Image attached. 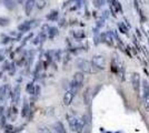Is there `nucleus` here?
Listing matches in <instances>:
<instances>
[{"instance_id":"24","label":"nucleus","mask_w":149,"mask_h":133,"mask_svg":"<svg viewBox=\"0 0 149 133\" xmlns=\"http://www.w3.org/2000/svg\"><path fill=\"white\" fill-rule=\"evenodd\" d=\"M41 133H49V132H41Z\"/></svg>"},{"instance_id":"13","label":"nucleus","mask_w":149,"mask_h":133,"mask_svg":"<svg viewBox=\"0 0 149 133\" xmlns=\"http://www.w3.org/2000/svg\"><path fill=\"white\" fill-rule=\"evenodd\" d=\"M143 99H146V98H147V95L149 94V84L146 80L143 82Z\"/></svg>"},{"instance_id":"7","label":"nucleus","mask_w":149,"mask_h":133,"mask_svg":"<svg viewBox=\"0 0 149 133\" xmlns=\"http://www.w3.org/2000/svg\"><path fill=\"white\" fill-rule=\"evenodd\" d=\"M74 95H76V93H74L71 89L68 88V90L66 91V93H65V95H63V104L67 105V107L70 105L71 102H72V100H74Z\"/></svg>"},{"instance_id":"8","label":"nucleus","mask_w":149,"mask_h":133,"mask_svg":"<svg viewBox=\"0 0 149 133\" xmlns=\"http://www.w3.org/2000/svg\"><path fill=\"white\" fill-rule=\"evenodd\" d=\"M10 94H11V91H10V88H9L8 84L1 87V89H0V98H1V101L6 100Z\"/></svg>"},{"instance_id":"5","label":"nucleus","mask_w":149,"mask_h":133,"mask_svg":"<svg viewBox=\"0 0 149 133\" xmlns=\"http://www.w3.org/2000/svg\"><path fill=\"white\" fill-rule=\"evenodd\" d=\"M140 74L138 72H134L131 74V84H132V88L136 92H139V89H140Z\"/></svg>"},{"instance_id":"10","label":"nucleus","mask_w":149,"mask_h":133,"mask_svg":"<svg viewBox=\"0 0 149 133\" xmlns=\"http://www.w3.org/2000/svg\"><path fill=\"white\" fill-rule=\"evenodd\" d=\"M19 91H20L19 85H17V87L11 91V99H13V101L15 104H17V102H18V100H19Z\"/></svg>"},{"instance_id":"21","label":"nucleus","mask_w":149,"mask_h":133,"mask_svg":"<svg viewBox=\"0 0 149 133\" xmlns=\"http://www.w3.org/2000/svg\"><path fill=\"white\" fill-rule=\"evenodd\" d=\"M50 31L51 32H49V34H50V37H52L55 33H57V31H56V28H50Z\"/></svg>"},{"instance_id":"14","label":"nucleus","mask_w":149,"mask_h":133,"mask_svg":"<svg viewBox=\"0 0 149 133\" xmlns=\"http://www.w3.org/2000/svg\"><path fill=\"white\" fill-rule=\"evenodd\" d=\"M105 41L107 42L108 44H113V36H112L111 32H107V33H105Z\"/></svg>"},{"instance_id":"9","label":"nucleus","mask_w":149,"mask_h":133,"mask_svg":"<svg viewBox=\"0 0 149 133\" xmlns=\"http://www.w3.org/2000/svg\"><path fill=\"white\" fill-rule=\"evenodd\" d=\"M36 5V0H27L25 3V12L27 16H29L32 11V9L35 8Z\"/></svg>"},{"instance_id":"3","label":"nucleus","mask_w":149,"mask_h":133,"mask_svg":"<svg viewBox=\"0 0 149 133\" xmlns=\"http://www.w3.org/2000/svg\"><path fill=\"white\" fill-rule=\"evenodd\" d=\"M93 64L97 70H105L106 68V59L102 54H96L91 60Z\"/></svg>"},{"instance_id":"4","label":"nucleus","mask_w":149,"mask_h":133,"mask_svg":"<svg viewBox=\"0 0 149 133\" xmlns=\"http://www.w3.org/2000/svg\"><path fill=\"white\" fill-rule=\"evenodd\" d=\"M67 121H68V124L70 129L74 131V132H78V127H79V118L76 116L72 113L67 114Z\"/></svg>"},{"instance_id":"6","label":"nucleus","mask_w":149,"mask_h":133,"mask_svg":"<svg viewBox=\"0 0 149 133\" xmlns=\"http://www.w3.org/2000/svg\"><path fill=\"white\" fill-rule=\"evenodd\" d=\"M37 25V21L36 20H31V21H25L24 23L18 25V30L20 31H29L30 29L35 28Z\"/></svg>"},{"instance_id":"17","label":"nucleus","mask_w":149,"mask_h":133,"mask_svg":"<svg viewBox=\"0 0 149 133\" xmlns=\"http://www.w3.org/2000/svg\"><path fill=\"white\" fill-rule=\"evenodd\" d=\"M58 17V11H56V10H54V11H51V13H50L49 16H48V19L50 20H55Z\"/></svg>"},{"instance_id":"1","label":"nucleus","mask_w":149,"mask_h":133,"mask_svg":"<svg viewBox=\"0 0 149 133\" xmlns=\"http://www.w3.org/2000/svg\"><path fill=\"white\" fill-rule=\"evenodd\" d=\"M77 65L78 68L81 70V72L84 73H97L99 70H97L95 68V65L93 64L91 61H88V60H85V59H79L77 61Z\"/></svg>"},{"instance_id":"11","label":"nucleus","mask_w":149,"mask_h":133,"mask_svg":"<svg viewBox=\"0 0 149 133\" xmlns=\"http://www.w3.org/2000/svg\"><path fill=\"white\" fill-rule=\"evenodd\" d=\"M3 3L9 10H13L17 6V0H3Z\"/></svg>"},{"instance_id":"23","label":"nucleus","mask_w":149,"mask_h":133,"mask_svg":"<svg viewBox=\"0 0 149 133\" xmlns=\"http://www.w3.org/2000/svg\"><path fill=\"white\" fill-rule=\"evenodd\" d=\"M3 59H5L3 56H2V54H0V61H3Z\"/></svg>"},{"instance_id":"12","label":"nucleus","mask_w":149,"mask_h":133,"mask_svg":"<svg viewBox=\"0 0 149 133\" xmlns=\"http://www.w3.org/2000/svg\"><path fill=\"white\" fill-rule=\"evenodd\" d=\"M54 127H55V131L57 133H67L66 132V129H65V127H63V124H62L61 122H56Z\"/></svg>"},{"instance_id":"18","label":"nucleus","mask_w":149,"mask_h":133,"mask_svg":"<svg viewBox=\"0 0 149 133\" xmlns=\"http://www.w3.org/2000/svg\"><path fill=\"white\" fill-rule=\"evenodd\" d=\"M9 25V19L7 18H0V25Z\"/></svg>"},{"instance_id":"26","label":"nucleus","mask_w":149,"mask_h":133,"mask_svg":"<svg viewBox=\"0 0 149 133\" xmlns=\"http://www.w3.org/2000/svg\"><path fill=\"white\" fill-rule=\"evenodd\" d=\"M146 1H149V0H146Z\"/></svg>"},{"instance_id":"22","label":"nucleus","mask_w":149,"mask_h":133,"mask_svg":"<svg viewBox=\"0 0 149 133\" xmlns=\"http://www.w3.org/2000/svg\"><path fill=\"white\" fill-rule=\"evenodd\" d=\"M5 122H6V118H5V115L1 114V127H3V125H5Z\"/></svg>"},{"instance_id":"2","label":"nucleus","mask_w":149,"mask_h":133,"mask_svg":"<svg viewBox=\"0 0 149 133\" xmlns=\"http://www.w3.org/2000/svg\"><path fill=\"white\" fill-rule=\"evenodd\" d=\"M84 80H85V76H84V72H76L74 74V78H72V81L70 82V85H69V89H71L74 93L78 92V90L82 87V83H84Z\"/></svg>"},{"instance_id":"25","label":"nucleus","mask_w":149,"mask_h":133,"mask_svg":"<svg viewBox=\"0 0 149 133\" xmlns=\"http://www.w3.org/2000/svg\"><path fill=\"white\" fill-rule=\"evenodd\" d=\"M0 101H1V98H0Z\"/></svg>"},{"instance_id":"16","label":"nucleus","mask_w":149,"mask_h":133,"mask_svg":"<svg viewBox=\"0 0 149 133\" xmlns=\"http://www.w3.org/2000/svg\"><path fill=\"white\" fill-rule=\"evenodd\" d=\"M28 112H29V107H28V103L26 101L25 104H24V109H22V116H26Z\"/></svg>"},{"instance_id":"15","label":"nucleus","mask_w":149,"mask_h":133,"mask_svg":"<svg viewBox=\"0 0 149 133\" xmlns=\"http://www.w3.org/2000/svg\"><path fill=\"white\" fill-rule=\"evenodd\" d=\"M36 87H35V84L33 82H29L28 83V85H27V92L29 93V94H35V92H36Z\"/></svg>"},{"instance_id":"19","label":"nucleus","mask_w":149,"mask_h":133,"mask_svg":"<svg viewBox=\"0 0 149 133\" xmlns=\"http://www.w3.org/2000/svg\"><path fill=\"white\" fill-rule=\"evenodd\" d=\"M74 37H76V38H81V37H84V36H85V33H84L82 31H81L80 33H77V32H74Z\"/></svg>"},{"instance_id":"20","label":"nucleus","mask_w":149,"mask_h":133,"mask_svg":"<svg viewBox=\"0 0 149 133\" xmlns=\"http://www.w3.org/2000/svg\"><path fill=\"white\" fill-rule=\"evenodd\" d=\"M145 105H146L147 109H149V94L147 95V98L145 99Z\"/></svg>"}]
</instances>
